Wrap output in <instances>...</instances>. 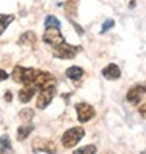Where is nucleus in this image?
Listing matches in <instances>:
<instances>
[{"label":"nucleus","instance_id":"4","mask_svg":"<svg viewBox=\"0 0 146 154\" xmlns=\"http://www.w3.org/2000/svg\"><path fill=\"white\" fill-rule=\"evenodd\" d=\"M43 41L46 44H49L52 49L58 47L65 43V38L63 35L60 33V29H55V27H49V29H46L44 35H43Z\"/></svg>","mask_w":146,"mask_h":154},{"label":"nucleus","instance_id":"6","mask_svg":"<svg viewBox=\"0 0 146 154\" xmlns=\"http://www.w3.org/2000/svg\"><path fill=\"white\" fill-rule=\"evenodd\" d=\"M80 51V47H74L71 44H68L66 41L61 46L58 47H55L53 49V55L57 58H65V60H69V58H74L75 57V54H77Z\"/></svg>","mask_w":146,"mask_h":154},{"label":"nucleus","instance_id":"8","mask_svg":"<svg viewBox=\"0 0 146 154\" xmlns=\"http://www.w3.org/2000/svg\"><path fill=\"white\" fill-rule=\"evenodd\" d=\"M144 93H146V83L144 85H134L127 91V101L132 104H138Z\"/></svg>","mask_w":146,"mask_h":154},{"label":"nucleus","instance_id":"26","mask_svg":"<svg viewBox=\"0 0 146 154\" xmlns=\"http://www.w3.org/2000/svg\"><path fill=\"white\" fill-rule=\"evenodd\" d=\"M129 5H130V8H135V0H132V2H130Z\"/></svg>","mask_w":146,"mask_h":154},{"label":"nucleus","instance_id":"21","mask_svg":"<svg viewBox=\"0 0 146 154\" xmlns=\"http://www.w3.org/2000/svg\"><path fill=\"white\" fill-rule=\"evenodd\" d=\"M113 25H115V20H113V19H107L105 22L102 24V29H101V33H105V32H108V30L112 29Z\"/></svg>","mask_w":146,"mask_h":154},{"label":"nucleus","instance_id":"25","mask_svg":"<svg viewBox=\"0 0 146 154\" xmlns=\"http://www.w3.org/2000/svg\"><path fill=\"white\" fill-rule=\"evenodd\" d=\"M11 99H13V93H11V91H6V93H5V101L10 102Z\"/></svg>","mask_w":146,"mask_h":154},{"label":"nucleus","instance_id":"3","mask_svg":"<svg viewBox=\"0 0 146 154\" xmlns=\"http://www.w3.org/2000/svg\"><path fill=\"white\" fill-rule=\"evenodd\" d=\"M83 135H85L83 128H79V126L77 128H71V129H68L63 134V137H61V143H63L65 148H74V146L83 138Z\"/></svg>","mask_w":146,"mask_h":154},{"label":"nucleus","instance_id":"2","mask_svg":"<svg viewBox=\"0 0 146 154\" xmlns=\"http://www.w3.org/2000/svg\"><path fill=\"white\" fill-rule=\"evenodd\" d=\"M55 83H57V79L50 74V72H46V71H39L36 69V74H35V79H33V85L36 87V90H47V88H53Z\"/></svg>","mask_w":146,"mask_h":154},{"label":"nucleus","instance_id":"7","mask_svg":"<svg viewBox=\"0 0 146 154\" xmlns=\"http://www.w3.org/2000/svg\"><path fill=\"white\" fill-rule=\"evenodd\" d=\"M53 96H55V87L53 88H47V90H41V93L36 97V109H39V110L46 109L49 104L52 102Z\"/></svg>","mask_w":146,"mask_h":154},{"label":"nucleus","instance_id":"12","mask_svg":"<svg viewBox=\"0 0 146 154\" xmlns=\"http://www.w3.org/2000/svg\"><path fill=\"white\" fill-rule=\"evenodd\" d=\"M25 88H22L19 91V101L20 102H29L32 97L36 93V87L35 85H24Z\"/></svg>","mask_w":146,"mask_h":154},{"label":"nucleus","instance_id":"11","mask_svg":"<svg viewBox=\"0 0 146 154\" xmlns=\"http://www.w3.org/2000/svg\"><path fill=\"white\" fill-rule=\"evenodd\" d=\"M36 41H38L36 35L29 30V32H24L22 35H20L17 44L19 46H35V44H36Z\"/></svg>","mask_w":146,"mask_h":154},{"label":"nucleus","instance_id":"19","mask_svg":"<svg viewBox=\"0 0 146 154\" xmlns=\"http://www.w3.org/2000/svg\"><path fill=\"white\" fill-rule=\"evenodd\" d=\"M97 149H96V146L94 145H88L85 146V148H79V149H75L74 152L75 154H94Z\"/></svg>","mask_w":146,"mask_h":154},{"label":"nucleus","instance_id":"9","mask_svg":"<svg viewBox=\"0 0 146 154\" xmlns=\"http://www.w3.org/2000/svg\"><path fill=\"white\" fill-rule=\"evenodd\" d=\"M52 143L49 140H43V138H36L33 142V152H55V148L50 146Z\"/></svg>","mask_w":146,"mask_h":154},{"label":"nucleus","instance_id":"10","mask_svg":"<svg viewBox=\"0 0 146 154\" xmlns=\"http://www.w3.org/2000/svg\"><path fill=\"white\" fill-rule=\"evenodd\" d=\"M102 75L108 80H116V79H120V75H121V69L118 65H115V63H110V65H107L102 69Z\"/></svg>","mask_w":146,"mask_h":154},{"label":"nucleus","instance_id":"16","mask_svg":"<svg viewBox=\"0 0 146 154\" xmlns=\"http://www.w3.org/2000/svg\"><path fill=\"white\" fill-rule=\"evenodd\" d=\"M0 152H13L11 140L6 134H3L2 137H0Z\"/></svg>","mask_w":146,"mask_h":154},{"label":"nucleus","instance_id":"22","mask_svg":"<svg viewBox=\"0 0 146 154\" xmlns=\"http://www.w3.org/2000/svg\"><path fill=\"white\" fill-rule=\"evenodd\" d=\"M138 113H140L143 118H146V102H144V104H141V106L138 107Z\"/></svg>","mask_w":146,"mask_h":154},{"label":"nucleus","instance_id":"5","mask_svg":"<svg viewBox=\"0 0 146 154\" xmlns=\"http://www.w3.org/2000/svg\"><path fill=\"white\" fill-rule=\"evenodd\" d=\"M75 112H77V118L80 123H88L90 120H93L96 115V110L87 102H79L75 106Z\"/></svg>","mask_w":146,"mask_h":154},{"label":"nucleus","instance_id":"17","mask_svg":"<svg viewBox=\"0 0 146 154\" xmlns=\"http://www.w3.org/2000/svg\"><path fill=\"white\" fill-rule=\"evenodd\" d=\"M13 20H14V16L13 14H0V35L6 30V27H8Z\"/></svg>","mask_w":146,"mask_h":154},{"label":"nucleus","instance_id":"1","mask_svg":"<svg viewBox=\"0 0 146 154\" xmlns=\"http://www.w3.org/2000/svg\"><path fill=\"white\" fill-rule=\"evenodd\" d=\"M36 74L35 68H22V66H16L13 69V80L16 83H22V85H33V79Z\"/></svg>","mask_w":146,"mask_h":154},{"label":"nucleus","instance_id":"13","mask_svg":"<svg viewBox=\"0 0 146 154\" xmlns=\"http://www.w3.org/2000/svg\"><path fill=\"white\" fill-rule=\"evenodd\" d=\"M66 75L71 80H80L83 77V69L80 66H71V68L66 69Z\"/></svg>","mask_w":146,"mask_h":154},{"label":"nucleus","instance_id":"18","mask_svg":"<svg viewBox=\"0 0 146 154\" xmlns=\"http://www.w3.org/2000/svg\"><path fill=\"white\" fill-rule=\"evenodd\" d=\"M44 25H46V29H49V27H55V29H60V27H61L60 20L55 17V16H47L46 20H44Z\"/></svg>","mask_w":146,"mask_h":154},{"label":"nucleus","instance_id":"14","mask_svg":"<svg viewBox=\"0 0 146 154\" xmlns=\"http://www.w3.org/2000/svg\"><path fill=\"white\" fill-rule=\"evenodd\" d=\"M33 129H35V126H33L32 123L20 126V128L17 129V140H19V142H22V140H25L27 137L30 135V132H32Z\"/></svg>","mask_w":146,"mask_h":154},{"label":"nucleus","instance_id":"24","mask_svg":"<svg viewBox=\"0 0 146 154\" xmlns=\"http://www.w3.org/2000/svg\"><path fill=\"white\" fill-rule=\"evenodd\" d=\"M71 24H72V25L75 27V29H77V33H79V35H83V29H82L80 25H77V24L74 22V19H71Z\"/></svg>","mask_w":146,"mask_h":154},{"label":"nucleus","instance_id":"20","mask_svg":"<svg viewBox=\"0 0 146 154\" xmlns=\"http://www.w3.org/2000/svg\"><path fill=\"white\" fill-rule=\"evenodd\" d=\"M33 113H35V112H33L32 109H25V110H22V112L19 113V116L22 118L24 121H30L32 118H33Z\"/></svg>","mask_w":146,"mask_h":154},{"label":"nucleus","instance_id":"15","mask_svg":"<svg viewBox=\"0 0 146 154\" xmlns=\"http://www.w3.org/2000/svg\"><path fill=\"white\" fill-rule=\"evenodd\" d=\"M65 11L69 17L77 16V0H68V2H65Z\"/></svg>","mask_w":146,"mask_h":154},{"label":"nucleus","instance_id":"23","mask_svg":"<svg viewBox=\"0 0 146 154\" xmlns=\"http://www.w3.org/2000/svg\"><path fill=\"white\" fill-rule=\"evenodd\" d=\"M10 77V74L6 72V71H3V69H0V80H6Z\"/></svg>","mask_w":146,"mask_h":154}]
</instances>
